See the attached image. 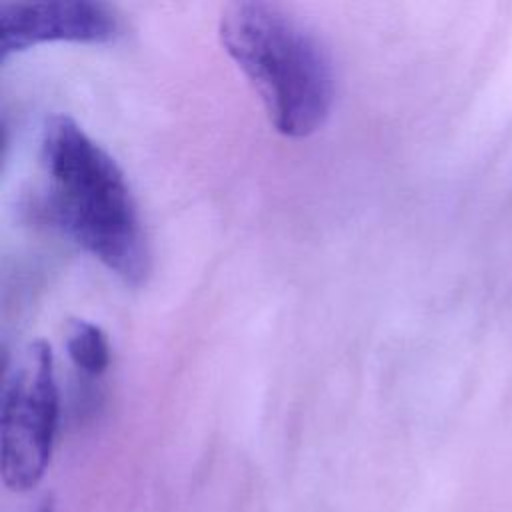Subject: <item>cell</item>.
<instances>
[{
    "label": "cell",
    "instance_id": "obj_1",
    "mask_svg": "<svg viewBox=\"0 0 512 512\" xmlns=\"http://www.w3.org/2000/svg\"><path fill=\"white\" fill-rule=\"evenodd\" d=\"M36 214L126 284L150 272L136 202L116 160L70 116H52L40 140Z\"/></svg>",
    "mask_w": 512,
    "mask_h": 512
},
{
    "label": "cell",
    "instance_id": "obj_2",
    "mask_svg": "<svg viewBox=\"0 0 512 512\" xmlns=\"http://www.w3.org/2000/svg\"><path fill=\"white\" fill-rule=\"evenodd\" d=\"M218 36L276 132L306 138L324 126L334 104L332 58L302 20L272 2H234Z\"/></svg>",
    "mask_w": 512,
    "mask_h": 512
},
{
    "label": "cell",
    "instance_id": "obj_3",
    "mask_svg": "<svg viewBox=\"0 0 512 512\" xmlns=\"http://www.w3.org/2000/svg\"><path fill=\"white\" fill-rule=\"evenodd\" d=\"M0 408V476L8 490L40 484L58 428L54 356L44 340H30L6 358Z\"/></svg>",
    "mask_w": 512,
    "mask_h": 512
},
{
    "label": "cell",
    "instance_id": "obj_4",
    "mask_svg": "<svg viewBox=\"0 0 512 512\" xmlns=\"http://www.w3.org/2000/svg\"><path fill=\"white\" fill-rule=\"evenodd\" d=\"M120 34V20L104 2L52 0L0 4V60L42 42L106 44Z\"/></svg>",
    "mask_w": 512,
    "mask_h": 512
},
{
    "label": "cell",
    "instance_id": "obj_5",
    "mask_svg": "<svg viewBox=\"0 0 512 512\" xmlns=\"http://www.w3.org/2000/svg\"><path fill=\"white\" fill-rule=\"evenodd\" d=\"M64 346L74 368L90 378L102 376L110 366L108 338L88 320L74 318L66 324Z\"/></svg>",
    "mask_w": 512,
    "mask_h": 512
},
{
    "label": "cell",
    "instance_id": "obj_6",
    "mask_svg": "<svg viewBox=\"0 0 512 512\" xmlns=\"http://www.w3.org/2000/svg\"><path fill=\"white\" fill-rule=\"evenodd\" d=\"M38 512H50V508H48V506H44V508H42V510H38Z\"/></svg>",
    "mask_w": 512,
    "mask_h": 512
}]
</instances>
